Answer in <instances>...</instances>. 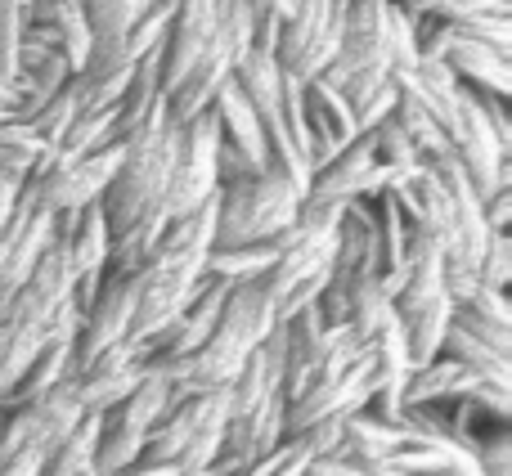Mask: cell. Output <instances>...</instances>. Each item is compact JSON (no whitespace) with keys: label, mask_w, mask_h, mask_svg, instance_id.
I'll return each instance as SVG.
<instances>
[{"label":"cell","mask_w":512,"mask_h":476,"mask_svg":"<svg viewBox=\"0 0 512 476\" xmlns=\"http://www.w3.org/2000/svg\"><path fill=\"white\" fill-rule=\"evenodd\" d=\"M279 324H283V319H279V310H274L270 292L261 288V279L243 283V288H230V297H225V310H221V319H216L212 337H207V342L198 346L189 360L162 369L171 378V387H176V400L180 396H198V391L230 387L234 373L248 364V355Z\"/></svg>","instance_id":"6da1fadb"},{"label":"cell","mask_w":512,"mask_h":476,"mask_svg":"<svg viewBox=\"0 0 512 476\" xmlns=\"http://www.w3.org/2000/svg\"><path fill=\"white\" fill-rule=\"evenodd\" d=\"M176 149H180V122H171L167 104L144 126H135V131L126 135L122 162H117L104 198H99V207H104V216H108V230H122L135 216L162 207L171 171H176Z\"/></svg>","instance_id":"7a4b0ae2"},{"label":"cell","mask_w":512,"mask_h":476,"mask_svg":"<svg viewBox=\"0 0 512 476\" xmlns=\"http://www.w3.org/2000/svg\"><path fill=\"white\" fill-rule=\"evenodd\" d=\"M306 189L279 167H265L252 180H230L216 189V247L265 243L297 221Z\"/></svg>","instance_id":"3957f363"},{"label":"cell","mask_w":512,"mask_h":476,"mask_svg":"<svg viewBox=\"0 0 512 476\" xmlns=\"http://www.w3.org/2000/svg\"><path fill=\"white\" fill-rule=\"evenodd\" d=\"M346 9L351 0H297L292 14L279 23V41H274V59L283 63V72H292L297 81H315L337 54Z\"/></svg>","instance_id":"277c9868"},{"label":"cell","mask_w":512,"mask_h":476,"mask_svg":"<svg viewBox=\"0 0 512 476\" xmlns=\"http://www.w3.org/2000/svg\"><path fill=\"white\" fill-rule=\"evenodd\" d=\"M117 162H122V140L108 144V149H99V153H86V158L59 162V167H50L36 180H23V198L45 216L81 212V207H90V203L104 198Z\"/></svg>","instance_id":"5b68a950"},{"label":"cell","mask_w":512,"mask_h":476,"mask_svg":"<svg viewBox=\"0 0 512 476\" xmlns=\"http://www.w3.org/2000/svg\"><path fill=\"white\" fill-rule=\"evenodd\" d=\"M216 189H221V180H216V122L212 113H198L194 122H180L176 171H171L162 212H167V221H180L203 203H212Z\"/></svg>","instance_id":"8992f818"},{"label":"cell","mask_w":512,"mask_h":476,"mask_svg":"<svg viewBox=\"0 0 512 476\" xmlns=\"http://www.w3.org/2000/svg\"><path fill=\"white\" fill-rule=\"evenodd\" d=\"M135 306H140V274H104L95 301L81 310L77 346H72V373L86 369V364L95 360V355H104L108 346L131 342Z\"/></svg>","instance_id":"52a82bcc"},{"label":"cell","mask_w":512,"mask_h":476,"mask_svg":"<svg viewBox=\"0 0 512 476\" xmlns=\"http://www.w3.org/2000/svg\"><path fill=\"white\" fill-rule=\"evenodd\" d=\"M144 369H149V360H144V351L135 342H117V346H108L104 355H95L86 369L72 373L86 414H104V409H113L117 400L144 378Z\"/></svg>","instance_id":"ba28073f"},{"label":"cell","mask_w":512,"mask_h":476,"mask_svg":"<svg viewBox=\"0 0 512 476\" xmlns=\"http://www.w3.org/2000/svg\"><path fill=\"white\" fill-rule=\"evenodd\" d=\"M378 171V153H373V135L360 131L346 149H337L328 162L310 171V198L324 203H351V198H369V180Z\"/></svg>","instance_id":"9c48e42d"},{"label":"cell","mask_w":512,"mask_h":476,"mask_svg":"<svg viewBox=\"0 0 512 476\" xmlns=\"http://www.w3.org/2000/svg\"><path fill=\"white\" fill-rule=\"evenodd\" d=\"M490 382L499 378H481V373L463 369L459 360H450V355H436V360L418 364L414 373H409L405 382V409H418V405H450V400H477L481 387H490ZM512 387V382H508Z\"/></svg>","instance_id":"30bf717a"},{"label":"cell","mask_w":512,"mask_h":476,"mask_svg":"<svg viewBox=\"0 0 512 476\" xmlns=\"http://www.w3.org/2000/svg\"><path fill=\"white\" fill-rule=\"evenodd\" d=\"M391 319H396V310H391V297H387V288H382V274H369V279L346 288L342 328H351L355 342L369 346L373 337L382 333V324H391Z\"/></svg>","instance_id":"8fae6325"},{"label":"cell","mask_w":512,"mask_h":476,"mask_svg":"<svg viewBox=\"0 0 512 476\" xmlns=\"http://www.w3.org/2000/svg\"><path fill=\"white\" fill-rule=\"evenodd\" d=\"M279 256V238H265V243H239V247H212L207 256V274L221 279L225 288H243L256 283Z\"/></svg>","instance_id":"7c38bea8"},{"label":"cell","mask_w":512,"mask_h":476,"mask_svg":"<svg viewBox=\"0 0 512 476\" xmlns=\"http://www.w3.org/2000/svg\"><path fill=\"white\" fill-rule=\"evenodd\" d=\"M95 445H99V414H86L59 445L45 450L41 476H86V472H95Z\"/></svg>","instance_id":"4fadbf2b"},{"label":"cell","mask_w":512,"mask_h":476,"mask_svg":"<svg viewBox=\"0 0 512 476\" xmlns=\"http://www.w3.org/2000/svg\"><path fill=\"white\" fill-rule=\"evenodd\" d=\"M391 117H396V126L405 131V140L414 144V153L423 162H436V158H445L450 153V135L436 126V117L427 113L418 99H409L405 90L396 95V108H391Z\"/></svg>","instance_id":"5bb4252c"},{"label":"cell","mask_w":512,"mask_h":476,"mask_svg":"<svg viewBox=\"0 0 512 476\" xmlns=\"http://www.w3.org/2000/svg\"><path fill=\"white\" fill-rule=\"evenodd\" d=\"M108 144H117V104L77 113V122H72L68 135L59 140V153H63V162H72V158H86V153L108 149Z\"/></svg>","instance_id":"9a60e30c"},{"label":"cell","mask_w":512,"mask_h":476,"mask_svg":"<svg viewBox=\"0 0 512 476\" xmlns=\"http://www.w3.org/2000/svg\"><path fill=\"white\" fill-rule=\"evenodd\" d=\"M441 355L459 360L463 369L481 373V378L512 382V355L508 351H495V346H486V342H477L472 333H463V328H454V324H450V333H445V342H441Z\"/></svg>","instance_id":"2e32d148"},{"label":"cell","mask_w":512,"mask_h":476,"mask_svg":"<svg viewBox=\"0 0 512 476\" xmlns=\"http://www.w3.org/2000/svg\"><path fill=\"white\" fill-rule=\"evenodd\" d=\"M41 149H45V140H41V135H36L27 122H18V117L0 122V171H9V176L27 180V171L36 167Z\"/></svg>","instance_id":"e0dca14e"},{"label":"cell","mask_w":512,"mask_h":476,"mask_svg":"<svg viewBox=\"0 0 512 476\" xmlns=\"http://www.w3.org/2000/svg\"><path fill=\"white\" fill-rule=\"evenodd\" d=\"M90 18V32H95V45H113L126 36V27L135 23V0H81Z\"/></svg>","instance_id":"ac0fdd59"},{"label":"cell","mask_w":512,"mask_h":476,"mask_svg":"<svg viewBox=\"0 0 512 476\" xmlns=\"http://www.w3.org/2000/svg\"><path fill=\"white\" fill-rule=\"evenodd\" d=\"M68 81H72V77H68ZM77 113H81V108H77V95H72V86H63L59 95H54L50 104L41 108V113L27 117V126H32V131L41 135L45 144H59L63 135H68V126L77 122Z\"/></svg>","instance_id":"d6986e66"},{"label":"cell","mask_w":512,"mask_h":476,"mask_svg":"<svg viewBox=\"0 0 512 476\" xmlns=\"http://www.w3.org/2000/svg\"><path fill=\"white\" fill-rule=\"evenodd\" d=\"M477 279L486 283V288L508 292V283H512V230H490L486 252H481V261H477Z\"/></svg>","instance_id":"ffe728a7"},{"label":"cell","mask_w":512,"mask_h":476,"mask_svg":"<svg viewBox=\"0 0 512 476\" xmlns=\"http://www.w3.org/2000/svg\"><path fill=\"white\" fill-rule=\"evenodd\" d=\"M472 454H477V468L486 476H512V432L508 423H495L472 441Z\"/></svg>","instance_id":"44dd1931"},{"label":"cell","mask_w":512,"mask_h":476,"mask_svg":"<svg viewBox=\"0 0 512 476\" xmlns=\"http://www.w3.org/2000/svg\"><path fill=\"white\" fill-rule=\"evenodd\" d=\"M373 153H378L382 167H423V158L414 153V144L405 140V131L396 126V117H382L378 126H373Z\"/></svg>","instance_id":"7402d4cb"},{"label":"cell","mask_w":512,"mask_h":476,"mask_svg":"<svg viewBox=\"0 0 512 476\" xmlns=\"http://www.w3.org/2000/svg\"><path fill=\"white\" fill-rule=\"evenodd\" d=\"M18 45H23V0H0V77H18Z\"/></svg>","instance_id":"603a6c76"},{"label":"cell","mask_w":512,"mask_h":476,"mask_svg":"<svg viewBox=\"0 0 512 476\" xmlns=\"http://www.w3.org/2000/svg\"><path fill=\"white\" fill-rule=\"evenodd\" d=\"M481 212H486L490 230H512V185L495 189V194L481 198Z\"/></svg>","instance_id":"cb8c5ba5"},{"label":"cell","mask_w":512,"mask_h":476,"mask_svg":"<svg viewBox=\"0 0 512 476\" xmlns=\"http://www.w3.org/2000/svg\"><path fill=\"white\" fill-rule=\"evenodd\" d=\"M18 203H23V180L9 176V171H0V230H5L9 216L18 212Z\"/></svg>","instance_id":"d4e9b609"},{"label":"cell","mask_w":512,"mask_h":476,"mask_svg":"<svg viewBox=\"0 0 512 476\" xmlns=\"http://www.w3.org/2000/svg\"><path fill=\"white\" fill-rule=\"evenodd\" d=\"M301 476H364V472L346 468V463H337V459H310V463H306V472H301Z\"/></svg>","instance_id":"484cf974"},{"label":"cell","mask_w":512,"mask_h":476,"mask_svg":"<svg viewBox=\"0 0 512 476\" xmlns=\"http://www.w3.org/2000/svg\"><path fill=\"white\" fill-rule=\"evenodd\" d=\"M113 476H180L171 463H131V468H122V472H113Z\"/></svg>","instance_id":"4316f807"},{"label":"cell","mask_w":512,"mask_h":476,"mask_svg":"<svg viewBox=\"0 0 512 476\" xmlns=\"http://www.w3.org/2000/svg\"><path fill=\"white\" fill-rule=\"evenodd\" d=\"M0 108H9V113L18 117V90H14V81H5V77H0Z\"/></svg>","instance_id":"83f0119b"},{"label":"cell","mask_w":512,"mask_h":476,"mask_svg":"<svg viewBox=\"0 0 512 476\" xmlns=\"http://www.w3.org/2000/svg\"><path fill=\"white\" fill-rule=\"evenodd\" d=\"M436 476H481V472H436Z\"/></svg>","instance_id":"f1b7e54d"},{"label":"cell","mask_w":512,"mask_h":476,"mask_svg":"<svg viewBox=\"0 0 512 476\" xmlns=\"http://www.w3.org/2000/svg\"><path fill=\"white\" fill-rule=\"evenodd\" d=\"M27 5H36V0H23V9H27Z\"/></svg>","instance_id":"f546056e"}]
</instances>
